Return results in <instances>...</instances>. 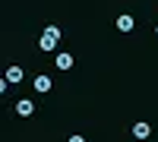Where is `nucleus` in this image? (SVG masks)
Masks as SVG:
<instances>
[{
  "label": "nucleus",
  "mask_w": 158,
  "mask_h": 142,
  "mask_svg": "<svg viewBox=\"0 0 158 142\" xmlns=\"http://www.w3.org/2000/svg\"><path fill=\"white\" fill-rule=\"evenodd\" d=\"M57 41H60V29H57V25H48L44 35L38 38V47H41V51H54Z\"/></svg>",
  "instance_id": "f257e3e1"
},
{
  "label": "nucleus",
  "mask_w": 158,
  "mask_h": 142,
  "mask_svg": "<svg viewBox=\"0 0 158 142\" xmlns=\"http://www.w3.org/2000/svg\"><path fill=\"white\" fill-rule=\"evenodd\" d=\"M32 111H35V101H29V98L16 101V114H19V117H32Z\"/></svg>",
  "instance_id": "f03ea898"
},
{
  "label": "nucleus",
  "mask_w": 158,
  "mask_h": 142,
  "mask_svg": "<svg viewBox=\"0 0 158 142\" xmlns=\"http://www.w3.org/2000/svg\"><path fill=\"white\" fill-rule=\"evenodd\" d=\"M32 85H35V92H41V95H44V92H51V85H54V82H51V76H35V82H32Z\"/></svg>",
  "instance_id": "7ed1b4c3"
},
{
  "label": "nucleus",
  "mask_w": 158,
  "mask_h": 142,
  "mask_svg": "<svg viewBox=\"0 0 158 142\" xmlns=\"http://www.w3.org/2000/svg\"><path fill=\"white\" fill-rule=\"evenodd\" d=\"M117 32H133V16H130V13L117 16Z\"/></svg>",
  "instance_id": "20e7f679"
},
{
  "label": "nucleus",
  "mask_w": 158,
  "mask_h": 142,
  "mask_svg": "<svg viewBox=\"0 0 158 142\" xmlns=\"http://www.w3.org/2000/svg\"><path fill=\"white\" fill-rule=\"evenodd\" d=\"M133 136H136V139H149V136H152V126H149V123H142V120H139V123L133 126Z\"/></svg>",
  "instance_id": "39448f33"
},
{
  "label": "nucleus",
  "mask_w": 158,
  "mask_h": 142,
  "mask_svg": "<svg viewBox=\"0 0 158 142\" xmlns=\"http://www.w3.org/2000/svg\"><path fill=\"white\" fill-rule=\"evenodd\" d=\"M54 63H57V70H70V67H73V57L67 54V51H60V54H57V60H54Z\"/></svg>",
  "instance_id": "423d86ee"
},
{
  "label": "nucleus",
  "mask_w": 158,
  "mask_h": 142,
  "mask_svg": "<svg viewBox=\"0 0 158 142\" xmlns=\"http://www.w3.org/2000/svg\"><path fill=\"white\" fill-rule=\"evenodd\" d=\"M6 82L19 85V82H22V67H10V70H6Z\"/></svg>",
  "instance_id": "0eeeda50"
},
{
  "label": "nucleus",
  "mask_w": 158,
  "mask_h": 142,
  "mask_svg": "<svg viewBox=\"0 0 158 142\" xmlns=\"http://www.w3.org/2000/svg\"><path fill=\"white\" fill-rule=\"evenodd\" d=\"M6 92V76H0V95Z\"/></svg>",
  "instance_id": "6e6552de"
},
{
  "label": "nucleus",
  "mask_w": 158,
  "mask_h": 142,
  "mask_svg": "<svg viewBox=\"0 0 158 142\" xmlns=\"http://www.w3.org/2000/svg\"><path fill=\"white\" fill-rule=\"evenodd\" d=\"M70 142H85V139L82 136H70Z\"/></svg>",
  "instance_id": "1a4fd4ad"
},
{
  "label": "nucleus",
  "mask_w": 158,
  "mask_h": 142,
  "mask_svg": "<svg viewBox=\"0 0 158 142\" xmlns=\"http://www.w3.org/2000/svg\"><path fill=\"white\" fill-rule=\"evenodd\" d=\"M155 35H158V29H155Z\"/></svg>",
  "instance_id": "9d476101"
}]
</instances>
